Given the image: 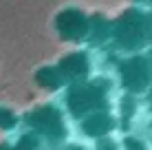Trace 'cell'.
I'll return each instance as SVG.
<instances>
[{
	"label": "cell",
	"instance_id": "6da1fadb",
	"mask_svg": "<svg viewBox=\"0 0 152 150\" xmlns=\"http://www.w3.org/2000/svg\"><path fill=\"white\" fill-rule=\"evenodd\" d=\"M108 108V84L104 82H77L66 91V113L75 119Z\"/></svg>",
	"mask_w": 152,
	"mask_h": 150
},
{
	"label": "cell",
	"instance_id": "7a4b0ae2",
	"mask_svg": "<svg viewBox=\"0 0 152 150\" xmlns=\"http://www.w3.org/2000/svg\"><path fill=\"white\" fill-rule=\"evenodd\" d=\"M29 124L49 143H57L60 146V143H64L69 139V126H66V117L62 113V108L42 106L29 115Z\"/></svg>",
	"mask_w": 152,
	"mask_h": 150
},
{
	"label": "cell",
	"instance_id": "3957f363",
	"mask_svg": "<svg viewBox=\"0 0 152 150\" xmlns=\"http://www.w3.org/2000/svg\"><path fill=\"white\" fill-rule=\"evenodd\" d=\"M119 77L128 93H145L152 89V64L141 55H132L119 64Z\"/></svg>",
	"mask_w": 152,
	"mask_h": 150
},
{
	"label": "cell",
	"instance_id": "277c9868",
	"mask_svg": "<svg viewBox=\"0 0 152 150\" xmlns=\"http://www.w3.org/2000/svg\"><path fill=\"white\" fill-rule=\"evenodd\" d=\"M80 121V130L84 137L88 139H95V141H99V139H106L110 132L117 128V119H115V115L110 110H97V113H91V115L82 117Z\"/></svg>",
	"mask_w": 152,
	"mask_h": 150
},
{
	"label": "cell",
	"instance_id": "5b68a950",
	"mask_svg": "<svg viewBox=\"0 0 152 150\" xmlns=\"http://www.w3.org/2000/svg\"><path fill=\"white\" fill-rule=\"evenodd\" d=\"M60 69L62 77H64V82H80L86 77V71H88V62L84 55L75 53V55H69L66 60H62V64L57 66Z\"/></svg>",
	"mask_w": 152,
	"mask_h": 150
},
{
	"label": "cell",
	"instance_id": "8992f818",
	"mask_svg": "<svg viewBox=\"0 0 152 150\" xmlns=\"http://www.w3.org/2000/svg\"><path fill=\"white\" fill-rule=\"evenodd\" d=\"M60 33L66 40H80L86 33V22H84V15L77 11H66L60 18Z\"/></svg>",
	"mask_w": 152,
	"mask_h": 150
},
{
	"label": "cell",
	"instance_id": "52a82bcc",
	"mask_svg": "<svg viewBox=\"0 0 152 150\" xmlns=\"http://www.w3.org/2000/svg\"><path fill=\"white\" fill-rule=\"evenodd\" d=\"M13 150H40V143H38V137H24V139H20V143L15 146Z\"/></svg>",
	"mask_w": 152,
	"mask_h": 150
},
{
	"label": "cell",
	"instance_id": "ba28073f",
	"mask_svg": "<svg viewBox=\"0 0 152 150\" xmlns=\"http://www.w3.org/2000/svg\"><path fill=\"white\" fill-rule=\"evenodd\" d=\"M124 146H126V150H150L141 139H134V137H126L124 139Z\"/></svg>",
	"mask_w": 152,
	"mask_h": 150
},
{
	"label": "cell",
	"instance_id": "9c48e42d",
	"mask_svg": "<svg viewBox=\"0 0 152 150\" xmlns=\"http://www.w3.org/2000/svg\"><path fill=\"white\" fill-rule=\"evenodd\" d=\"M53 150H66V148H60V146H57V148H53Z\"/></svg>",
	"mask_w": 152,
	"mask_h": 150
}]
</instances>
